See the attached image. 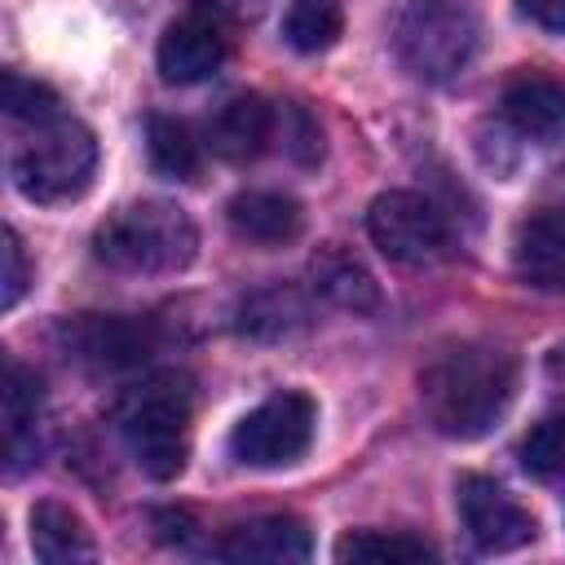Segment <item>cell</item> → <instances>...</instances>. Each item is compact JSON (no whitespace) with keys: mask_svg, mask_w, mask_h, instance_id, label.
Here are the masks:
<instances>
[{"mask_svg":"<svg viewBox=\"0 0 565 565\" xmlns=\"http://www.w3.org/2000/svg\"><path fill=\"white\" fill-rule=\"evenodd\" d=\"M313 424L318 411L305 393H274L238 419V428L230 433V455L247 468L296 463L313 441Z\"/></svg>","mask_w":565,"mask_h":565,"instance_id":"cell-6","label":"cell"},{"mask_svg":"<svg viewBox=\"0 0 565 565\" xmlns=\"http://www.w3.org/2000/svg\"><path fill=\"white\" fill-rule=\"evenodd\" d=\"M203 4L216 9V13H225V18H234V22H256L269 0H203Z\"/></svg>","mask_w":565,"mask_h":565,"instance_id":"cell-28","label":"cell"},{"mask_svg":"<svg viewBox=\"0 0 565 565\" xmlns=\"http://www.w3.org/2000/svg\"><path fill=\"white\" fill-rule=\"evenodd\" d=\"M225 53L230 49H225L221 26L212 18L190 13V18H177L163 31V40H159V75L168 84H199V79L221 71Z\"/></svg>","mask_w":565,"mask_h":565,"instance_id":"cell-11","label":"cell"},{"mask_svg":"<svg viewBox=\"0 0 565 565\" xmlns=\"http://www.w3.org/2000/svg\"><path fill=\"white\" fill-rule=\"evenodd\" d=\"M225 221L243 243H256V247H282L305 230L300 203L278 194V190H243V194H234L230 207H225Z\"/></svg>","mask_w":565,"mask_h":565,"instance_id":"cell-16","label":"cell"},{"mask_svg":"<svg viewBox=\"0 0 565 565\" xmlns=\"http://www.w3.org/2000/svg\"><path fill=\"white\" fill-rule=\"evenodd\" d=\"M335 556L353 561V565H415V561H433V547L415 534L358 530V534H344L335 543Z\"/></svg>","mask_w":565,"mask_h":565,"instance_id":"cell-22","label":"cell"},{"mask_svg":"<svg viewBox=\"0 0 565 565\" xmlns=\"http://www.w3.org/2000/svg\"><path fill=\"white\" fill-rule=\"evenodd\" d=\"M97 168V141L84 124L57 115L40 128H31V141H22L9 159L13 185L31 203H71L88 190Z\"/></svg>","mask_w":565,"mask_h":565,"instance_id":"cell-5","label":"cell"},{"mask_svg":"<svg viewBox=\"0 0 565 565\" xmlns=\"http://www.w3.org/2000/svg\"><path fill=\"white\" fill-rule=\"evenodd\" d=\"M477 35V18L459 0H406L388 31L397 62L424 84L455 79L472 62Z\"/></svg>","mask_w":565,"mask_h":565,"instance_id":"cell-4","label":"cell"},{"mask_svg":"<svg viewBox=\"0 0 565 565\" xmlns=\"http://www.w3.org/2000/svg\"><path fill=\"white\" fill-rule=\"evenodd\" d=\"M282 141H287V150H291L296 163H318L322 159V132H318V124L309 119L305 106H287Z\"/></svg>","mask_w":565,"mask_h":565,"instance_id":"cell-25","label":"cell"},{"mask_svg":"<svg viewBox=\"0 0 565 565\" xmlns=\"http://www.w3.org/2000/svg\"><path fill=\"white\" fill-rule=\"evenodd\" d=\"M344 31L340 0H291L282 13V40L296 53H327Z\"/></svg>","mask_w":565,"mask_h":565,"instance_id":"cell-21","label":"cell"},{"mask_svg":"<svg viewBox=\"0 0 565 565\" xmlns=\"http://www.w3.org/2000/svg\"><path fill=\"white\" fill-rule=\"evenodd\" d=\"M503 115L521 137L556 141L565 132V84L543 71H521L503 84Z\"/></svg>","mask_w":565,"mask_h":565,"instance_id":"cell-14","label":"cell"},{"mask_svg":"<svg viewBox=\"0 0 565 565\" xmlns=\"http://www.w3.org/2000/svg\"><path fill=\"white\" fill-rule=\"evenodd\" d=\"M31 547L49 565L93 561V552H97L88 530H84V521L62 503H35L31 508Z\"/></svg>","mask_w":565,"mask_h":565,"instance_id":"cell-19","label":"cell"},{"mask_svg":"<svg viewBox=\"0 0 565 565\" xmlns=\"http://www.w3.org/2000/svg\"><path fill=\"white\" fill-rule=\"evenodd\" d=\"M146 150H150L154 172H163L172 181H194L199 177L203 150H199V137L190 132V124H181L172 115H154L146 124Z\"/></svg>","mask_w":565,"mask_h":565,"instance_id":"cell-20","label":"cell"},{"mask_svg":"<svg viewBox=\"0 0 565 565\" xmlns=\"http://www.w3.org/2000/svg\"><path fill=\"white\" fill-rule=\"evenodd\" d=\"M313 552V539L305 530V521L296 516H256V521H243L234 525L221 543H216V556L225 561H265V565H291V561H309Z\"/></svg>","mask_w":565,"mask_h":565,"instance_id":"cell-13","label":"cell"},{"mask_svg":"<svg viewBox=\"0 0 565 565\" xmlns=\"http://www.w3.org/2000/svg\"><path fill=\"white\" fill-rule=\"evenodd\" d=\"M305 327H309V300L291 282L260 287L238 305V331L252 340H287Z\"/></svg>","mask_w":565,"mask_h":565,"instance_id":"cell-18","label":"cell"},{"mask_svg":"<svg viewBox=\"0 0 565 565\" xmlns=\"http://www.w3.org/2000/svg\"><path fill=\"white\" fill-rule=\"evenodd\" d=\"M269 137H274V110L256 93H238V97L221 102L216 115L207 119V146L225 163L256 159L269 146Z\"/></svg>","mask_w":565,"mask_h":565,"instance_id":"cell-15","label":"cell"},{"mask_svg":"<svg viewBox=\"0 0 565 565\" xmlns=\"http://www.w3.org/2000/svg\"><path fill=\"white\" fill-rule=\"evenodd\" d=\"M309 287L331 300L335 309H349V313H375L380 309V282L371 278V269L362 260H353L349 252L340 247H322L309 265Z\"/></svg>","mask_w":565,"mask_h":565,"instance_id":"cell-17","label":"cell"},{"mask_svg":"<svg viewBox=\"0 0 565 565\" xmlns=\"http://www.w3.org/2000/svg\"><path fill=\"white\" fill-rule=\"evenodd\" d=\"M516 362L494 344H450L419 375V402L441 437H486L512 406Z\"/></svg>","mask_w":565,"mask_h":565,"instance_id":"cell-1","label":"cell"},{"mask_svg":"<svg viewBox=\"0 0 565 565\" xmlns=\"http://www.w3.org/2000/svg\"><path fill=\"white\" fill-rule=\"evenodd\" d=\"M53 335L57 349L88 371H132L159 344L146 318H124V313H71L57 322Z\"/></svg>","mask_w":565,"mask_h":565,"instance_id":"cell-8","label":"cell"},{"mask_svg":"<svg viewBox=\"0 0 565 565\" xmlns=\"http://www.w3.org/2000/svg\"><path fill=\"white\" fill-rule=\"evenodd\" d=\"M521 468L534 481H556L565 472V415H543L521 437Z\"/></svg>","mask_w":565,"mask_h":565,"instance_id":"cell-23","label":"cell"},{"mask_svg":"<svg viewBox=\"0 0 565 565\" xmlns=\"http://www.w3.org/2000/svg\"><path fill=\"white\" fill-rule=\"evenodd\" d=\"M4 115L13 124L40 128V124H49V119L62 115V97L49 84H40V79H26L18 71H4Z\"/></svg>","mask_w":565,"mask_h":565,"instance_id":"cell-24","label":"cell"},{"mask_svg":"<svg viewBox=\"0 0 565 565\" xmlns=\"http://www.w3.org/2000/svg\"><path fill=\"white\" fill-rule=\"evenodd\" d=\"M459 516L477 552H512L534 539V516L490 477L459 481Z\"/></svg>","mask_w":565,"mask_h":565,"instance_id":"cell-9","label":"cell"},{"mask_svg":"<svg viewBox=\"0 0 565 565\" xmlns=\"http://www.w3.org/2000/svg\"><path fill=\"white\" fill-rule=\"evenodd\" d=\"M516 4L534 26H543L552 35H565V0H516Z\"/></svg>","mask_w":565,"mask_h":565,"instance_id":"cell-27","label":"cell"},{"mask_svg":"<svg viewBox=\"0 0 565 565\" xmlns=\"http://www.w3.org/2000/svg\"><path fill=\"white\" fill-rule=\"evenodd\" d=\"M119 433L146 477L172 481L190 455V384L150 375L119 402Z\"/></svg>","mask_w":565,"mask_h":565,"instance_id":"cell-3","label":"cell"},{"mask_svg":"<svg viewBox=\"0 0 565 565\" xmlns=\"http://www.w3.org/2000/svg\"><path fill=\"white\" fill-rule=\"evenodd\" d=\"M371 243L397 265H433L450 247V225L433 199L415 190H388L366 212Z\"/></svg>","mask_w":565,"mask_h":565,"instance_id":"cell-7","label":"cell"},{"mask_svg":"<svg viewBox=\"0 0 565 565\" xmlns=\"http://www.w3.org/2000/svg\"><path fill=\"white\" fill-rule=\"evenodd\" d=\"M516 274L530 287L561 291L565 287V207H539L516 225L512 238Z\"/></svg>","mask_w":565,"mask_h":565,"instance_id":"cell-12","label":"cell"},{"mask_svg":"<svg viewBox=\"0 0 565 565\" xmlns=\"http://www.w3.org/2000/svg\"><path fill=\"white\" fill-rule=\"evenodd\" d=\"M0 256H4V274H0V305L4 309H13L18 300H22V291H26V252H22V243H18V234L13 230H4V247H0Z\"/></svg>","mask_w":565,"mask_h":565,"instance_id":"cell-26","label":"cell"},{"mask_svg":"<svg viewBox=\"0 0 565 565\" xmlns=\"http://www.w3.org/2000/svg\"><path fill=\"white\" fill-rule=\"evenodd\" d=\"M0 419H4V472L22 477L40 459V380L22 362H4L0 380Z\"/></svg>","mask_w":565,"mask_h":565,"instance_id":"cell-10","label":"cell"},{"mask_svg":"<svg viewBox=\"0 0 565 565\" xmlns=\"http://www.w3.org/2000/svg\"><path fill=\"white\" fill-rule=\"evenodd\" d=\"M199 230L168 199H141L106 216L93 234V256L119 274H177L194 260Z\"/></svg>","mask_w":565,"mask_h":565,"instance_id":"cell-2","label":"cell"}]
</instances>
